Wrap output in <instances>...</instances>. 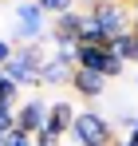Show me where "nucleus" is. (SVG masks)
Masks as SVG:
<instances>
[{"mask_svg": "<svg viewBox=\"0 0 138 146\" xmlns=\"http://www.w3.org/2000/svg\"><path fill=\"white\" fill-rule=\"evenodd\" d=\"M16 126V107H8V103H0V134H8Z\"/></svg>", "mask_w": 138, "mask_h": 146, "instance_id": "2eb2a0df", "label": "nucleus"}, {"mask_svg": "<svg viewBox=\"0 0 138 146\" xmlns=\"http://www.w3.org/2000/svg\"><path fill=\"white\" fill-rule=\"evenodd\" d=\"M0 103H8V107H20V87H16L12 79H4V75H0Z\"/></svg>", "mask_w": 138, "mask_h": 146, "instance_id": "9b49d317", "label": "nucleus"}, {"mask_svg": "<svg viewBox=\"0 0 138 146\" xmlns=\"http://www.w3.org/2000/svg\"><path fill=\"white\" fill-rule=\"evenodd\" d=\"M0 146H32V134H24L20 126H12V130L0 138Z\"/></svg>", "mask_w": 138, "mask_h": 146, "instance_id": "4468645a", "label": "nucleus"}, {"mask_svg": "<svg viewBox=\"0 0 138 146\" xmlns=\"http://www.w3.org/2000/svg\"><path fill=\"white\" fill-rule=\"evenodd\" d=\"M16 126H20L24 134H40V130H47V103L44 99H28V103H20L16 107Z\"/></svg>", "mask_w": 138, "mask_h": 146, "instance_id": "0eeeda50", "label": "nucleus"}, {"mask_svg": "<svg viewBox=\"0 0 138 146\" xmlns=\"http://www.w3.org/2000/svg\"><path fill=\"white\" fill-rule=\"evenodd\" d=\"M71 91H75L79 99H99L103 91H107V79H103V75H95V71L75 67V71H71Z\"/></svg>", "mask_w": 138, "mask_h": 146, "instance_id": "1a4fd4ad", "label": "nucleus"}, {"mask_svg": "<svg viewBox=\"0 0 138 146\" xmlns=\"http://www.w3.org/2000/svg\"><path fill=\"white\" fill-rule=\"evenodd\" d=\"M71 122H75V107H71L67 99H55V103L47 107V130H51L55 138H67Z\"/></svg>", "mask_w": 138, "mask_h": 146, "instance_id": "6e6552de", "label": "nucleus"}, {"mask_svg": "<svg viewBox=\"0 0 138 146\" xmlns=\"http://www.w3.org/2000/svg\"><path fill=\"white\" fill-rule=\"evenodd\" d=\"M103 48H107V51H115L122 63H138V28L122 32V36H115V40H107Z\"/></svg>", "mask_w": 138, "mask_h": 146, "instance_id": "9d476101", "label": "nucleus"}, {"mask_svg": "<svg viewBox=\"0 0 138 146\" xmlns=\"http://www.w3.org/2000/svg\"><path fill=\"white\" fill-rule=\"evenodd\" d=\"M44 55H47L44 44H24V48L12 51V59L0 67V75H4V79H12L16 87H36V75H40Z\"/></svg>", "mask_w": 138, "mask_h": 146, "instance_id": "f257e3e1", "label": "nucleus"}, {"mask_svg": "<svg viewBox=\"0 0 138 146\" xmlns=\"http://www.w3.org/2000/svg\"><path fill=\"white\" fill-rule=\"evenodd\" d=\"M87 20H91L107 40L130 32V12H126V4H118V0H95L91 8H87Z\"/></svg>", "mask_w": 138, "mask_h": 146, "instance_id": "20e7f679", "label": "nucleus"}, {"mask_svg": "<svg viewBox=\"0 0 138 146\" xmlns=\"http://www.w3.org/2000/svg\"><path fill=\"white\" fill-rule=\"evenodd\" d=\"M32 146H59V138H55L51 130H40V134L32 138Z\"/></svg>", "mask_w": 138, "mask_h": 146, "instance_id": "dca6fc26", "label": "nucleus"}, {"mask_svg": "<svg viewBox=\"0 0 138 146\" xmlns=\"http://www.w3.org/2000/svg\"><path fill=\"white\" fill-rule=\"evenodd\" d=\"M40 8H44L47 16H63V12H71L75 8V0H36Z\"/></svg>", "mask_w": 138, "mask_h": 146, "instance_id": "f8f14e48", "label": "nucleus"}, {"mask_svg": "<svg viewBox=\"0 0 138 146\" xmlns=\"http://www.w3.org/2000/svg\"><path fill=\"white\" fill-rule=\"evenodd\" d=\"M79 146H91V142H79Z\"/></svg>", "mask_w": 138, "mask_h": 146, "instance_id": "6ab92c4d", "label": "nucleus"}, {"mask_svg": "<svg viewBox=\"0 0 138 146\" xmlns=\"http://www.w3.org/2000/svg\"><path fill=\"white\" fill-rule=\"evenodd\" d=\"M75 146L79 142H91V146H111L115 138V122L107 119V115H99V111H75V122H71V134Z\"/></svg>", "mask_w": 138, "mask_h": 146, "instance_id": "7ed1b4c3", "label": "nucleus"}, {"mask_svg": "<svg viewBox=\"0 0 138 146\" xmlns=\"http://www.w3.org/2000/svg\"><path fill=\"white\" fill-rule=\"evenodd\" d=\"M0 138H4V134H0Z\"/></svg>", "mask_w": 138, "mask_h": 146, "instance_id": "aec40b11", "label": "nucleus"}, {"mask_svg": "<svg viewBox=\"0 0 138 146\" xmlns=\"http://www.w3.org/2000/svg\"><path fill=\"white\" fill-rule=\"evenodd\" d=\"M134 83H138V79H134Z\"/></svg>", "mask_w": 138, "mask_h": 146, "instance_id": "4be33fe9", "label": "nucleus"}, {"mask_svg": "<svg viewBox=\"0 0 138 146\" xmlns=\"http://www.w3.org/2000/svg\"><path fill=\"white\" fill-rule=\"evenodd\" d=\"M83 16H87V12H83ZM79 44H95V48H99V44H107V36H103L91 20H83V36H79Z\"/></svg>", "mask_w": 138, "mask_h": 146, "instance_id": "ddd939ff", "label": "nucleus"}, {"mask_svg": "<svg viewBox=\"0 0 138 146\" xmlns=\"http://www.w3.org/2000/svg\"><path fill=\"white\" fill-rule=\"evenodd\" d=\"M126 12H130V28H138V0H130V8H126Z\"/></svg>", "mask_w": 138, "mask_h": 146, "instance_id": "a211bd4d", "label": "nucleus"}, {"mask_svg": "<svg viewBox=\"0 0 138 146\" xmlns=\"http://www.w3.org/2000/svg\"><path fill=\"white\" fill-rule=\"evenodd\" d=\"M47 28H51V16H47L36 0H20V4H16L12 32H16V40H20V44H44Z\"/></svg>", "mask_w": 138, "mask_h": 146, "instance_id": "f03ea898", "label": "nucleus"}, {"mask_svg": "<svg viewBox=\"0 0 138 146\" xmlns=\"http://www.w3.org/2000/svg\"><path fill=\"white\" fill-rule=\"evenodd\" d=\"M83 12L79 8H71V12H63V16H51V44L63 51H75V44H79V36H83Z\"/></svg>", "mask_w": 138, "mask_h": 146, "instance_id": "423d86ee", "label": "nucleus"}, {"mask_svg": "<svg viewBox=\"0 0 138 146\" xmlns=\"http://www.w3.org/2000/svg\"><path fill=\"white\" fill-rule=\"evenodd\" d=\"M71 71H75V51L51 48L44 55V63H40L36 83H44V87H63V83H71Z\"/></svg>", "mask_w": 138, "mask_h": 146, "instance_id": "39448f33", "label": "nucleus"}, {"mask_svg": "<svg viewBox=\"0 0 138 146\" xmlns=\"http://www.w3.org/2000/svg\"><path fill=\"white\" fill-rule=\"evenodd\" d=\"M118 4H122V0H118Z\"/></svg>", "mask_w": 138, "mask_h": 146, "instance_id": "412c9836", "label": "nucleus"}, {"mask_svg": "<svg viewBox=\"0 0 138 146\" xmlns=\"http://www.w3.org/2000/svg\"><path fill=\"white\" fill-rule=\"evenodd\" d=\"M12 40H4V36H0V67H4V63H8V59H12Z\"/></svg>", "mask_w": 138, "mask_h": 146, "instance_id": "f3484780", "label": "nucleus"}]
</instances>
